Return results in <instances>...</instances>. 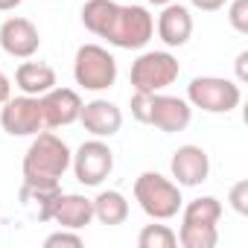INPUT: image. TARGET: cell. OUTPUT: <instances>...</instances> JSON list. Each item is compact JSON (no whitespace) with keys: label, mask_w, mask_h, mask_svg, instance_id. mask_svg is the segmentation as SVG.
Returning a JSON list of instances; mask_svg holds the SVG:
<instances>
[{"label":"cell","mask_w":248,"mask_h":248,"mask_svg":"<svg viewBox=\"0 0 248 248\" xmlns=\"http://www.w3.org/2000/svg\"><path fill=\"white\" fill-rule=\"evenodd\" d=\"M82 24L120 50H143L155 35V18L146 6H120L114 0H88L82 6Z\"/></svg>","instance_id":"obj_1"},{"label":"cell","mask_w":248,"mask_h":248,"mask_svg":"<svg viewBox=\"0 0 248 248\" xmlns=\"http://www.w3.org/2000/svg\"><path fill=\"white\" fill-rule=\"evenodd\" d=\"M70 158L73 152L59 135L38 132L24 155V184H59L70 170Z\"/></svg>","instance_id":"obj_2"},{"label":"cell","mask_w":248,"mask_h":248,"mask_svg":"<svg viewBox=\"0 0 248 248\" xmlns=\"http://www.w3.org/2000/svg\"><path fill=\"white\" fill-rule=\"evenodd\" d=\"M135 199L140 204V210L155 219V222H167L172 216H178L181 210V187L172 178H164L161 172H140L135 178Z\"/></svg>","instance_id":"obj_3"},{"label":"cell","mask_w":248,"mask_h":248,"mask_svg":"<svg viewBox=\"0 0 248 248\" xmlns=\"http://www.w3.org/2000/svg\"><path fill=\"white\" fill-rule=\"evenodd\" d=\"M73 79L85 91H108L117 82V59L99 44H82L73 59Z\"/></svg>","instance_id":"obj_4"},{"label":"cell","mask_w":248,"mask_h":248,"mask_svg":"<svg viewBox=\"0 0 248 248\" xmlns=\"http://www.w3.org/2000/svg\"><path fill=\"white\" fill-rule=\"evenodd\" d=\"M181 73V64L178 59L170 53V50H149V53H140L132 64V88L135 91H143V93H158L164 88H170Z\"/></svg>","instance_id":"obj_5"},{"label":"cell","mask_w":248,"mask_h":248,"mask_svg":"<svg viewBox=\"0 0 248 248\" xmlns=\"http://www.w3.org/2000/svg\"><path fill=\"white\" fill-rule=\"evenodd\" d=\"M187 102L204 114H228L242 102V91L225 76H196L187 85Z\"/></svg>","instance_id":"obj_6"},{"label":"cell","mask_w":248,"mask_h":248,"mask_svg":"<svg viewBox=\"0 0 248 248\" xmlns=\"http://www.w3.org/2000/svg\"><path fill=\"white\" fill-rule=\"evenodd\" d=\"M70 167H73V175H76L79 184L99 187L111 175V170H114V152H111V146L102 138H93V140H85L73 152Z\"/></svg>","instance_id":"obj_7"},{"label":"cell","mask_w":248,"mask_h":248,"mask_svg":"<svg viewBox=\"0 0 248 248\" xmlns=\"http://www.w3.org/2000/svg\"><path fill=\"white\" fill-rule=\"evenodd\" d=\"M0 126L12 138H35L44 129V114H41V99L21 93L9 96L0 108Z\"/></svg>","instance_id":"obj_8"},{"label":"cell","mask_w":248,"mask_h":248,"mask_svg":"<svg viewBox=\"0 0 248 248\" xmlns=\"http://www.w3.org/2000/svg\"><path fill=\"white\" fill-rule=\"evenodd\" d=\"M193 120V105L181 96H170V93H152V105H149V123L164 135H175L184 132Z\"/></svg>","instance_id":"obj_9"},{"label":"cell","mask_w":248,"mask_h":248,"mask_svg":"<svg viewBox=\"0 0 248 248\" xmlns=\"http://www.w3.org/2000/svg\"><path fill=\"white\" fill-rule=\"evenodd\" d=\"M38 99H41V114H44L47 129H62V126L76 123L82 114V105H85L73 88H59V85L50 88L47 93H41Z\"/></svg>","instance_id":"obj_10"},{"label":"cell","mask_w":248,"mask_h":248,"mask_svg":"<svg viewBox=\"0 0 248 248\" xmlns=\"http://www.w3.org/2000/svg\"><path fill=\"white\" fill-rule=\"evenodd\" d=\"M41 47L38 27L30 18H6L0 24V50L12 59H32Z\"/></svg>","instance_id":"obj_11"},{"label":"cell","mask_w":248,"mask_h":248,"mask_svg":"<svg viewBox=\"0 0 248 248\" xmlns=\"http://www.w3.org/2000/svg\"><path fill=\"white\" fill-rule=\"evenodd\" d=\"M170 170H172V181L178 187H199L210 175V158L202 146L187 143V146H178L172 152Z\"/></svg>","instance_id":"obj_12"},{"label":"cell","mask_w":248,"mask_h":248,"mask_svg":"<svg viewBox=\"0 0 248 248\" xmlns=\"http://www.w3.org/2000/svg\"><path fill=\"white\" fill-rule=\"evenodd\" d=\"M79 123L93 138H114L123 129V111L108 99H91L82 105Z\"/></svg>","instance_id":"obj_13"},{"label":"cell","mask_w":248,"mask_h":248,"mask_svg":"<svg viewBox=\"0 0 248 248\" xmlns=\"http://www.w3.org/2000/svg\"><path fill=\"white\" fill-rule=\"evenodd\" d=\"M155 30H158V38L167 47H184L190 41V35H193V15H190L187 6H181L175 0V3L161 6Z\"/></svg>","instance_id":"obj_14"},{"label":"cell","mask_w":248,"mask_h":248,"mask_svg":"<svg viewBox=\"0 0 248 248\" xmlns=\"http://www.w3.org/2000/svg\"><path fill=\"white\" fill-rule=\"evenodd\" d=\"M53 222L59 228L82 231L85 225L93 222V202L88 196H79V193H62L56 207H53Z\"/></svg>","instance_id":"obj_15"},{"label":"cell","mask_w":248,"mask_h":248,"mask_svg":"<svg viewBox=\"0 0 248 248\" xmlns=\"http://www.w3.org/2000/svg\"><path fill=\"white\" fill-rule=\"evenodd\" d=\"M56 70L44 62H24L18 64L15 70V88L21 93H30V96H41L47 93L50 88H56Z\"/></svg>","instance_id":"obj_16"},{"label":"cell","mask_w":248,"mask_h":248,"mask_svg":"<svg viewBox=\"0 0 248 248\" xmlns=\"http://www.w3.org/2000/svg\"><path fill=\"white\" fill-rule=\"evenodd\" d=\"M91 202H93V219L108 225V228L123 225L129 219V202H126V196H123L120 190H102Z\"/></svg>","instance_id":"obj_17"},{"label":"cell","mask_w":248,"mask_h":248,"mask_svg":"<svg viewBox=\"0 0 248 248\" xmlns=\"http://www.w3.org/2000/svg\"><path fill=\"white\" fill-rule=\"evenodd\" d=\"M62 196V184H24L21 187V202L35 207L38 222H53V207Z\"/></svg>","instance_id":"obj_18"},{"label":"cell","mask_w":248,"mask_h":248,"mask_svg":"<svg viewBox=\"0 0 248 248\" xmlns=\"http://www.w3.org/2000/svg\"><path fill=\"white\" fill-rule=\"evenodd\" d=\"M222 219V202L216 196H199L181 210V225H199V228H216Z\"/></svg>","instance_id":"obj_19"},{"label":"cell","mask_w":248,"mask_h":248,"mask_svg":"<svg viewBox=\"0 0 248 248\" xmlns=\"http://www.w3.org/2000/svg\"><path fill=\"white\" fill-rule=\"evenodd\" d=\"M138 245L140 248H175L178 245V233L170 225H146L138 233Z\"/></svg>","instance_id":"obj_20"},{"label":"cell","mask_w":248,"mask_h":248,"mask_svg":"<svg viewBox=\"0 0 248 248\" xmlns=\"http://www.w3.org/2000/svg\"><path fill=\"white\" fill-rule=\"evenodd\" d=\"M178 242L184 248H216L219 231L216 228H199V225H181Z\"/></svg>","instance_id":"obj_21"},{"label":"cell","mask_w":248,"mask_h":248,"mask_svg":"<svg viewBox=\"0 0 248 248\" xmlns=\"http://www.w3.org/2000/svg\"><path fill=\"white\" fill-rule=\"evenodd\" d=\"M228 21L239 35H248V0H228Z\"/></svg>","instance_id":"obj_22"},{"label":"cell","mask_w":248,"mask_h":248,"mask_svg":"<svg viewBox=\"0 0 248 248\" xmlns=\"http://www.w3.org/2000/svg\"><path fill=\"white\" fill-rule=\"evenodd\" d=\"M149 105H152V93H143V91H135L132 93V102H129V108H132V117L138 120V123H149Z\"/></svg>","instance_id":"obj_23"},{"label":"cell","mask_w":248,"mask_h":248,"mask_svg":"<svg viewBox=\"0 0 248 248\" xmlns=\"http://www.w3.org/2000/svg\"><path fill=\"white\" fill-rule=\"evenodd\" d=\"M228 202H231V207H233L239 216H248V181H245V178H242V181H236V184L231 187Z\"/></svg>","instance_id":"obj_24"},{"label":"cell","mask_w":248,"mask_h":248,"mask_svg":"<svg viewBox=\"0 0 248 248\" xmlns=\"http://www.w3.org/2000/svg\"><path fill=\"white\" fill-rule=\"evenodd\" d=\"M44 245H47V248H59V245H73V248H82V236H79L76 231H70V228H62V231L50 233V236L44 239Z\"/></svg>","instance_id":"obj_25"},{"label":"cell","mask_w":248,"mask_h":248,"mask_svg":"<svg viewBox=\"0 0 248 248\" xmlns=\"http://www.w3.org/2000/svg\"><path fill=\"white\" fill-rule=\"evenodd\" d=\"M248 82V50H242L236 56V85Z\"/></svg>","instance_id":"obj_26"},{"label":"cell","mask_w":248,"mask_h":248,"mask_svg":"<svg viewBox=\"0 0 248 248\" xmlns=\"http://www.w3.org/2000/svg\"><path fill=\"white\" fill-rule=\"evenodd\" d=\"M190 3L196 9H202V12H216V9H222L228 3V0H190Z\"/></svg>","instance_id":"obj_27"},{"label":"cell","mask_w":248,"mask_h":248,"mask_svg":"<svg viewBox=\"0 0 248 248\" xmlns=\"http://www.w3.org/2000/svg\"><path fill=\"white\" fill-rule=\"evenodd\" d=\"M9 93H12V85H9V76L0 70V105H3L6 99H9Z\"/></svg>","instance_id":"obj_28"},{"label":"cell","mask_w":248,"mask_h":248,"mask_svg":"<svg viewBox=\"0 0 248 248\" xmlns=\"http://www.w3.org/2000/svg\"><path fill=\"white\" fill-rule=\"evenodd\" d=\"M24 3V0H0V12H12Z\"/></svg>","instance_id":"obj_29"},{"label":"cell","mask_w":248,"mask_h":248,"mask_svg":"<svg viewBox=\"0 0 248 248\" xmlns=\"http://www.w3.org/2000/svg\"><path fill=\"white\" fill-rule=\"evenodd\" d=\"M146 3H152V6H167V3H175V0H146Z\"/></svg>","instance_id":"obj_30"}]
</instances>
